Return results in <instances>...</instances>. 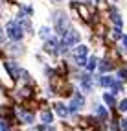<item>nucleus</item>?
Masks as SVG:
<instances>
[{"label":"nucleus","mask_w":127,"mask_h":131,"mask_svg":"<svg viewBox=\"0 0 127 131\" xmlns=\"http://www.w3.org/2000/svg\"><path fill=\"white\" fill-rule=\"evenodd\" d=\"M118 78H120L122 81H125V80H127V68H122V70L118 72Z\"/></svg>","instance_id":"f3484780"},{"label":"nucleus","mask_w":127,"mask_h":131,"mask_svg":"<svg viewBox=\"0 0 127 131\" xmlns=\"http://www.w3.org/2000/svg\"><path fill=\"white\" fill-rule=\"evenodd\" d=\"M4 39H6V35H4V30H2V28H0V42H2Z\"/></svg>","instance_id":"4be33fe9"},{"label":"nucleus","mask_w":127,"mask_h":131,"mask_svg":"<svg viewBox=\"0 0 127 131\" xmlns=\"http://www.w3.org/2000/svg\"><path fill=\"white\" fill-rule=\"evenodd\" d=\"M88 56V46L87 45H78L74 50H72V57L78 59V57H87Z\"/></svg>","instance_id":"20e7f679"},{"label":"nucleus","mask_w":127,"mask_h":131,"mask_svg":"<svg viewBox=\"0 0 127 131\" xmlns=\"http://www.w3.org/2000/svg\"><path fill=\"white\" fill-rule=\"evenodd\" d=\"M41 122H42L44 126H50V124L54 122V115H52L50 111H42V113H41Z\"/></svg>","instance_id":"0eeeda50"},{"label":"nucleus","mask_w":127,"mask_h":131,"mask_svg":"<svg viewBox=\"0 0 127 131\" xmlns=\"http://www.w3.org/2000/svg\"><path fill=\"white\" fill-rule=\"evenodd\" d=\"M122 89H123V85H122V80L112 83V91H114V94H116V92H122Z\"/></svg>","instance_id":"2eb2a0df"},{"label":"nucleus","mask_w":127,"mask_h":131,"mask_svg":"<svg viewBox=\"0 0 127 131\" xmlns=\"http://www.w3.org/2000/svg\"><path fill=\"white\" fill-rule=\"evenodd\" d=\"M103 100H105V103H107V105H114V98H112V94L105 92V94H103Z\"/></svg>","instance_id":"4468645a"},{"label":"nucleus","mask_w":127,"mask_h":131,"mask_svg":"<svg viewBox=\"0 0 127 131\" xmlns=\"http://www.w3.org/2000/svg\"><path fill=\"white\" fill-rule=\"evenodd\" d=\"M85 67H87V70L90 72V70H94V68L98 67V57H90L88 61H87V65H85Z\"/></svg>","instance_id":"f8f14e48"},{"label":"nucleus","mask_w":127,"mask_h":131,"mask_svg":"<svg viewBox=\"0 0 127 131\" xmlns=\"http://www.w3.org/2000/svg\"><path fill=\"white\" fill-rule=\"evenodd\" d=\"M6 33H7V37L15 42V41H20L26 31L22 30V26H20L19 20H9V22H7V26H6Z\"/></svg>","instance_id":"f257e3e1"},{"label":"nucleus","mask_w":127,"mask_h":131,"mask_svg":"<svg viewBox=\"0 0 127 131\" xmlns=\"http://www.w3.org/2000/svg\"><path fill=\"white\" fill-rule=\"evenodd\" d=\"M112 37H114V39H122V37H123V35H122V31H120V28H114Z\"/></svg>","instance_id":"6ab92c4d"},{"label":"nucleus","mask_w":127,"mask_h":131,"mask_svg":"<svg viewBox=\"0 0 127 131\" xmlns=\"http://www.w3.org/2000/svg\"><path fill=\"white\" fill-rule=\"evenodd\" d=\"M98 83H99L101 87H112L114 78H111V76H99V78H98Z\"/></svg>","instance_id":"6e6552de"},{"label":"nucleus","mask_w":127,"mask_h":131,"mask_svg":"<svg viewBox=\"0 0 127 131\" xmlns=\"http://www.w3.org/2000/svg\"><path fill=\"white\" fill-rule=\"evenodd\" d=\"M85 107V96L81 92H75L72 98H70V103H68V111L75 113V111H79Z\"/></svg>","instance_id":"7ed1b4c3"},{"label":"nucleus","mask_w":127,"mask_h":131,"mask_svg":"<svg viewBox=\"0 0 127 131\" xmlns=\"http://www.w3.org/2000/svg\"><path fill=\"white\" fill-rule=\"evenodd\" d=\"M54 17H55V19H54V20H55V30H57V33H59V37H61L63 33L70 28V20H68V17H66L65 11H57Z\"/></svg>","instance_id":"f03ea898"},{"label":"nucleus","mask_w":127,"mask_h":131,"mask_svg":"<svg viewBox=\"0 0 127 131\" xmlns=\"http://www.w3.org/2000/svg\"><path fill=\"white\" fill-rule=\"evenodd\" d=\"M112 65L109 63V61H101V65H99V72H107V70H111Z\"/></svg>","instance_id":"ddd939ff"},{"label":"nucleus","mask_w":127,"mask_h":131,"mask_svg":"<svg viewBox=\"0 0 127 131\" xmlns=\"http://www.w3.org/2000/svg\"><path fill=\"white\" fill-rule=\"evenodd\" d=\"M0 131H7V126L4 124V122H2V120H0Z\"/></svg>","instance_id":"aec40b11"},{"label":"nucleus","mask_w":127,"mask_h":131,"mask_svg":"<svg viewBox=\"0 0 127 131\" xmlns=\"http://www.w3.org/2000/svg\"><path fill=\"white\" fill-rule=\"evenodd\" d=\"M50 31H52V30H50L48 26H42V28L39 30V37H41V39H44V41H48L50 37H52V35H50Z\"/></svg>","instance_id":"9b49d317"},{"label":"nucleus","mask_w":127,"mask_h":131,"mask_svg":"<svg viewBox=\"0 0 127 131\" xmlns=\"http://www.w3.org/2000/svg\"><path fill=\"white\" fill-rule=\"evenodd\" d=\"M9 52H11L13 56H22L24 54V46L22 45H17V41H15V45L9 46Z\"/></svg>","instance_id":"1a4fd4ad"},{"label":"nucleus","mask_w":127,"mask_h":131,"mask_svg":"<svg viewBox=\"0 0 127 131\" xmlns=\"http://www.w3.org/2000/svg\"><path fill=\"white\" fill-rule=\"evenodd\" d=\"M4 65H6V68H7V72H9L11 78H19L20 76V68H19L17 63H13V61H6Z\"/></svg>","instance_id":"39448f33"},{"label":"nucleus","mask_w":127,"mask_h":131,"mask_svg":"<svg viewBox=\"0 0 127 131\" xmlns=\"http://www.w3.org/2000/svg\"><path fill=\"white\" fill-rule=\"evenodd\" d=\"M118 109H120L122 113H123V111H127V100H122L120 103H118Z\"/></svg>","instance_id":"a211bd4d"},{"label":"nucleus","mask_w":127,"mask_h":131,"mask_svg":"<svg viewBox=\"0 0 127 131\" xmlns=\"http://www.w3.org/2000/svg\"><path fill=\"white\" fill-rule=\"evenodd\" d=\"M122 41H123V46L127 48V35H123V37H122Z\"/></svg>","instance_id":"5701e85b"},{"label":"nucleus","mask_w":127,"mask_h":131,"mask_svg":"<svg viewBox=\"0 0 127 131\" xmlns=\"http://www.w3.org/2000/svg\"><path fill=\"white\" fill-rule=\"evenodd\" d=\"M19 115H20V118H22V122H24V124H33V115H31V113L19 111Z\"/></svg>","instance_id":"9d476101"},{"label":"nucleus","mask_w":127,"mask_h":131,"mask_svg":"<svg viewBox=\"0 0 127 131\" xmlns=\"http://www.w3.org/2000/svg\"><path fill=\"white\" fill-rule=\"evenodd\" d=\"M54 109H55V113H57L61 118H65L66 115H68V109H66V105H65V103H61V102H57L55 105H54Z\"/></svg>","instance_id":"423d86ee"},{"label":"nucleus","mask_w":127,"mask_h":131,"mask_svg":"<svg viewBox=\"0 0 127 131\" xmlns=\"http://www.w3.org/2000/svg\"><path fill=\"white\" fill-rule=\"evenodd\" d=\"M96 111H98V115H99L101 118H107V116H109V115H107V109H105V107H101V105H99Z\"/></svg>","instance_id":"dca6fc26"},{"label":"nucleus","mask_w":127,"mask_h":131,"mask_svg":"<svg viewBox=\"0 0 127 131\" xmlns=\"http://www.w3.org/2000/svg\"><path fill=\"white\" fill-rule=\"evenodd\" d=\"M120 126H122L123 131H127V120H122V124H120Z\"/></svg>","instance_id":"412c9836"}]
</instances>
